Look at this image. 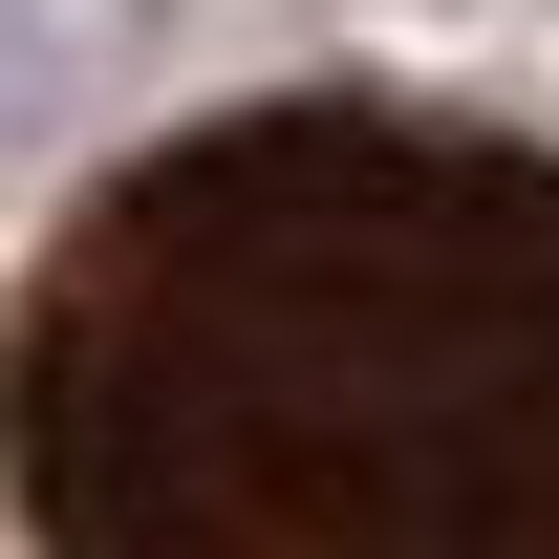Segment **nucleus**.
I'll return each instance as SVG.
<instances>
[{
    "label": "nucleus",
    "mask_w": 559,
    "mask_h": 559,
    "mask_svg": "<svg viewBox=\"0 0 559 559\" xmlns=\"http://www.w3.org/2000/svg\"><path fill=\"white\" fill-rule=\"evenodd\" d=\"M22 559H559V151L280 86L108 151L0 301Z\"/></svg>",
    "instance_id": "1"
}]
</instances>
